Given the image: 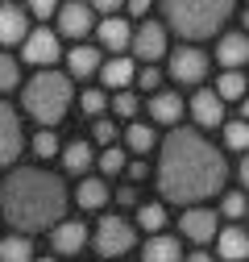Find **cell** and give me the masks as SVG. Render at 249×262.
I'll list each match as a JSON object with an SVG mask.
<instances>
[{
    "mask_svg": "<svg viewBox=\"0 0 249 262\" xmlns=\"http://www.w3.org/2000/svg\"><path fill=\"white\" fill-rule=\"evenodd\" d=\"M29 13L21 5H0V46H21L29 34Z\"/></svg>",
    "mask_w": 249,
    "mask_h": 262,
    "instance_id": "cell-15",
    "label": "cell"
},
{
    "mask_svg": "<svg viewBox=\"0 0 249 262\" xmlns=\"http://www.w3.org/2000/svg\"><path fill=\"white\" fill-rule=\"evenodd\" d=\"M58 54H62V42H58V34H54L50 25H34L25 34V42H21V58L29 62V67L50 71L54 62H58Z\"/></svg>",
    "mask_w": 249,
    "mask_h": 262,
    "instance_id": "cell-7",
    "label": "cell"
},
{
    "mask_svg": "<svg viewBox=\"0 0 249 262\" xmlns=\"http://www.w3.org/2000/svg\"><path fill=\"white\" fill-rule=\"evenodd\" d=\"M91 246H96L100 258L120 262V254H129L137 246V229H133V221H124L120 212H108V216H100L96 233H91Z\"/></svg>",
    "mask_w": 249,
    "mask_h": 262,
    "instance_id": "cell-5",
    "label": "cell"
},
{
    "mask_svg": "<svg viewBox=\"0 0 249 262\" xmlns=\"http://www.w3.org/2000/svg\"><path fill=\"white\" fill-rule=\"evenodd\" d=\"M71 100H75V88L62 71H38L21 88V108L34 117L42 129H54L62 117L71 113Z\"/></svg>",
    "mask_w": 249,
    "mask_h": 262,
    "instance_id": "cell-4",
    "label": "cell"
},
{
    "mask_svg": "<svg viewBox=\"0 0 249 262\" xmlns=\"http://www.w3.org/2000/svg\"><path fill=\"white\" fill-rule=\"evenodd\" d=\"M96 162H100V171H104V175H120V171H124V162H129V154H124L120 146H108Z\"/></svg>",
    "mask_w": 249,
    "mask_h": 262,
    "instance_id": "cell-35",
    "label": "cell"
},
{
    "mask_svg": "<svg viewBox=\"0 0 249 262\" xmlns=\"http://www.w3.org/2000/svg\"><path fill=\"white\" fill-rule=\"evenodd\" d=\"M71 200H75L83 212H100V208L112 200V191H108V183H104V179H96V175H83Z\"/></svg>",
    "mask_w": 249,
    "mask_h": 262,
    "instance_id": "cell-20",
    "label": "cell"
},
{
    "mask_svg": "<svg viewBox=\"0 0 249 262\" xmlns=\"http://www.w3.org/2000/svg\"><path fill=\"white\" fill-rule=\"evenodd\" d=\"M129 50H133V62H145V67H158V58L170 54V34L158 17H145L133 25V38H129Z\"/></svg>",
    "mask_w": 249,
    "mask_h": 262,
    "instance_id": "cell-6",
    "label": "cell"
},
{
    "mask_svg": "<svg viewBox=\"0 0 249 262\" xmlns=\"http://www.w3.org/2000/svg\"><path fill=\"white\" fill-rule=\"evenodd\" d=\"M170 58V79L175 83H187V88H200L208 79V54L200 46H179L166 54Z\"/></svg>",
    "mask_w": 249,
    "mask_h": 262,
    "instance_id": "cell-8",
    "label": "cell"
},
{
    "mask_svg": "<svg viewBox=\"0 0 249 262\" xmlns=\"http://www.w3.org/2000/svg\"><path fill=\"white\" fill-rule=\"evenodd\" d=\"M116 134H120V129H116V121H104V117H96V121H91V142H96V146H116Z\"/></svg>",
    "mask_w": 249,
    "mask_h": 262,
    "instance_id": "cell-34",
    "label": "cell"
},
{
    "mask_svg": "<svg viewBox=\"0 0 249 262\" xmlns=\"http://www.w3.org/2000/svg\"><path fill=\"white\" fill-rule=\"evenodd\" d=\"M249 58V42L241 29H229V34H220V42H216V62H220L225 71H241Z\"/></svg>",
    "mask_w": 249,
    "mask_h": 262,
    "instance_id": "cell-17",
    "label": "cell"
},
{
    "mask_svg": "<svg viewBox=\"0 0 249 262\" xmlns=\"http://www.w3.org/2000/svg\"><path fill=\"white\" fill-rule=\"evenodd\" d=\"M212 242H216V254H220V262H245L249 242H245V229H241V225L220 229V233H216Z\"/></svg>",
    "mask_w": 249,
    "mask_h": 262,
    "instance_id": "cell-22",
    "label": "cell"
},
{
    "mask_svg": "<svg viewBox=\"0 0 249 262\" xmlns=\"http://www.w3.org/2000/svg\"><path fill=\"white\" fill-rule=\"evenodd\" d=\"M116 204H120V208H137V204H141V195H137V187H129V183H124V187L116 191Z\"/></svg>",
    "mask_w": 249,
    "mask_h": 262,
    "instance_id": "cell-38",
    "label": "cell"
},
{
    "mask_svg": "<svg viewBox=\"0 0 249 262\" xmlns=\"http://www.w3.org/2000/svg\"><path fill=\"white\" fill-rule=\"evenodd\" d=\"M158 195L170 204L195 208L200 200H212V195L225 191L229 179V162L220 154V146L208 142L200 129H170L162 138L158 150Z\"/></svg>",
    "mask_w": 249,
    "mask_h": 262,
    "instance_id": "cell-1",
    "label": "cell"
},
{
    "mask_svg": "<svg viewBox=\"0 0 249 262\" xmlns=\"http://www.w3.org/2000/svg\"><path fill=\"white\" fill-rule=\"evenodd\" d=\"M179 233L191 242V246H208L216 233H220V216H216L212 208H204V204L183 208V216H179Z\"/></svg>",
    "mask_w": 249,
    "mask_h": 262,
    "instance_id": "cell-10",
    "label": "cell"
},
{
    "mask_svg": "<svg viewBox=\"0 0 249 262\" xmlns=\"http://www.w3.org/2000/svg\"><path fill=\"white\" fill-rule=\"evenodd\" d=\"M71 191L46 167H13L0 183V216L13 233H50L58 221H67Z\"/></svg>",
    "mask_w": 249,
    "mask_h": 262,
    "instance_id": "cell-2",
    "label": "cell"
},
{
    "mask_svg": "<svg viewBox=\"0 0 249 262\" xmlns=\"http://www.w3.org/2000/svg\"><path fill=\"white\" fill-rule=\"evenodd\" d=\"M220 134H225V146H229L233 154H241V150H245V142H249V134H245V117L225 121V125H220Z\"/></svg>",
    "mask_w": 249,
    "mask_h": 262,
    "instance_id": "cell-29",
    "label": "cell"
},
{
    "mask_svg": "<svg viewBox=\"0 0 249 262\" xmlns=\"http://www.w3.org/2000/svg\"><path fill=\"white\" fill-rule=\"evenodd\" d=\"M58 158H62V167H67L71 175H87L91 167H96V146H91L87 138H75V142H67L58 150Z\"/></svg>",
    "mask_w": 249,
    "mask_h": 262,
    "instance_id": "cell-21",
    "label": "cell"
},
{
    "mask_svg": "<svg viewBox=\"0 0 249 262\" xmlns=\"http://www.w3.org/2000/svg\"><path fill=\"white\" fill-rule=\"evenodd\" d=\"M183 262H216V258H212V254H208V250H191V254H187V258H183Z\"/></svg>",
    "mask_w": 249,
    "mask_h": 262,
    "instance_id": "cell-40",
    "label": "cell"
},
{
    "mask_svg": "<svg viewBox=\"0 0 249 262\" xmlns=\"http://www.w3.org/2000/svg\"><path fill=\"white\" fill-rule=\"evenodd\" d=\"M145 113H150V121L154 125H179V117H183V96L179 92H166V88H158V92H154L150 96V100H145Z\"/></svg>",
    "mask_w": 249,
    "mask_h": 262,
    "instance_id": "cell-13",
    "label": "cell"
},
{
    "mask_svg": "<svg viewBox=\"0 0 249 262\" xmlns=\"http://www.w3.org/2000/svg\"><path fill=\"white\" fill-rule=\"evenodd\" d=\"M91 34L100 38L104 50L124 54V50H129V38H133V25L124 21V17H104V21H96V29H91Z\"/></svg>",
    "mask_w": 249,
    "mask_h": 262,
    "instance_id": "cell-14",
    "label": "cell"
},
{
    "mask_svg": "<svg viewBox=\"0 0 249 262\" xmlns=\"http://www.w3.org/2000/svg\"><path fill=\"white\" fill-rule=\"evenodd\" d=\"M25 13H29V17H38V21H50V17H54V5H50V0H38V5H34V9H25Z\"/></svg>",
    "mask_w": 249,
    "mask_h": 262,
    "instance_id": "cell-39",
    "label": "cell"
},
{
    "mask_svg": "<svg viewBox=\"0 0 249 262\" xmlns=\"http://www.w3.org/2000/svg\"><path fill=\"white\" fill-rule=\"evenodd\" d=\"M100 62H104L100 58V46H83V42L71 46L67 50V71H71L67 79H91V75H100Z\"/></svg>",
    "mask_w": 249,
    "mask_h": 262,
    "instance_id": "cell-19",
    "label": "cell"
},
{
    "mask_svg": "<svg viewBox=\"0 0 249 262\" xmlns=\"http://www.w3.org/2000/svg\"><path fill=\"white\" fill-rule=\"evenodd\" d=\"M216 100L220 104H229V100H237L241 104V96H245V75L241 71H220V79H216Z\"/></svg>",
    "mask_w": 249,
    "mask_h": 262,
    "instance_id": "cell-26",
    "label": "cell"
},
{
    "mask_svg": "<svg viewBox=\"0 0 249 262\" xmlns=\"http://www.w3.org/2000/svg\"><path fill=\"white\" fill-rule=\"evenodd\" d=\"M21 83V62L13 54H0V92H13Z\"/></svg>",
    "mask_w": 249,
    "mask_h": 262,
    "instance_id": "cell-33",
    "label": "cell"
},
{
    "mask_svg": "<svg viewBox=\"0 0 249 262\" xmlns=\"http://www.w3.org/2000/svg\"><path fill=\"white\" fill-rule=\"evenodd\" d=\"M87 246V225L83 221H58L50 229V250L54 254H79Z\"/></svg>",
    "mask_w": 249,
    "mask_h": 262,
    "instance_id": "cell-16",
    "label": "cell"
},
{
    "mask_svg": "<svg viewBox=\"0 0 249 262\" xmlns=\"http://www.w3.org/2000/svg\"><path fill=\"white\" fill-rule=\"evenodd\" d=\"M34 262H54V254H46V258H34Z\"/></svg>",
    "mask_w": 249,
    "mask_h": 262,
    "instance_id": "cell-41",
    "label": "cell"
},
{
    "mask_svg": "<svg viewBox=\"0 0 249 262\" xmlns=\"http://www.w3.org/2000/svg\"><path fill=\"white\" fill-rule=\"evenodd\" d=\"M54 21H58L54 34L58 38H71V42H83L91 29H96V13H91V5H83V0H71V5L54 9Z\"/></svg>",
    "mask_w": 249,
    "mask_h": 262,
    "instance_id": "cell-9",
    "label": "cell"
},
{
    "mask_svg": "<svg viewBox=\"0 0 249 262\" xmlns=\"http://www.w3.org/2000/svg\"><path fill=\"white\" fill-rule=\"evenodd\" d=\"M133 229H141V233H162L166 229V204H137V221Z\"/></svg>",
    "mask_w": 249,
    "mask_h": 262,
    "instance_id": "cell-24",
    "label": "cell"
},
{
    "mask_svg": "<svg viewBox=\"0 0 249 262\" xmlns=\"http://www.w3.org/2000/svg\"><path fill=\"white\" fill-rule=\"evenodd\" d=\"M233 13L237 9L229 0H170V5H162V25H166V34L183 38V46H195L204 38L220 34Z\"/></svg>",
    "mask_w": 249,
    "mask_h": 262,
    "instance_id": "cell-3",
    "label": "cell"
},
{
    "mask_svg": "<svg viewBox=\"0 0 249 262\" xmlns=\"http://www.w3.org/2000/svg\"><path fill=\"white\" fill-rule=\"evenodd\" d=\"M183 108H191V117H195L200 129H220V125H225V104L216 100V92H212V88H200Z\"/></svg>",
    "mask_w": 249,
    "mask_h": 262,
    "instance_id": "cell-12",
    "label": "cell"
},
{
    "mask_svg": "<svg viewBox=\"0 0 249 262\" xmlns=\"http://www.w3.org/2000/svg\"><path fill=\"white\" fill-rule=\"evenodd\" d=\"M108 108H112L116 117H124V121H133V117L141 113V100H137V92H116L112 100H108Z\"/></svg>",
    "mask_w": 249,
    "mask_h": 262,
    "instance_id": "cell-30",
    "label": "cell"
},
{
    "mask_svg": "<svg viewBox=\"0 0 249 262\" xmlns=\"http://www.w3.org/2000/svg\"><path fill=\"white\" fill-rule=\"evenodd\" d=\"M34 242L21 237V233H9L5 242H0V262H34Z\"/></svg>",
    "mask_w": 249,
    "mask_h": 262,
    "instance_id": "cell-25",
    "label": "cell"
},
{
    "mask_svg": "<svg viewBox=\"0 0 249 262\" xmlns=\"http://www.w3.org/2000/svg\"><path fill=\"white\" fill-rule=\"evenodd\" d=\"M79 108H83V117L96 121V117H104V108H108V96H104L100 88H87V92L79 96Z\"/></svg>",
    "mask_w": 249,
    "mask_h": 262,
    "instance_id": "cell-31",
    "label": "cell"
},
{
    "mask_svg": "<svg viewBox=\"0 0 249 262\" xmlns=\"http://www.w3.org/2000/svg\"><path fill=\"white\" fill-rule=\"evenodd\" d=\"M133 75H137V62L129 54H112L108 62H100V83L112 88V92H129Z\"/></svg>",
    "mask_w": 249,
    "mask_h": 262,
    "instance_id": "cell-18",
    "label": "cell"
},
{
    "mask_svg": "<svg viewBox=\"0 0 249 262\" xmlns=\"http://www.w3.org/2000/svg\"><path fill=\"white\" fill-rule=\"evenodd\" d=\"M216 216H229L233 225H241V216H245V191L237 187V191H225L220 195V212Z\"/></svg>",
    "mask_w": 249,
    "mask_h": 262,
    "instance_id": "cell-28",
    "label": "cell"
},
{
    "mask_svg": "<svg viewBox=\"0 0 249 262\" xmlns=\"http://www.w3.org/2000/svg\"><path fill=\"white\" fill-rule=\"evenodd\" d=\"M141 262H183V242L166 237V233H154L141 246Z\"/></svg>",
    "mask_w": 249,
    "mask_h": 262,
    "instance_id": "cell-23",
    "label": "cell"
},
{
    "mask_svg": "<svg viewBox=\"0 0 249 262\" xmlns=\"http://www.w3.org/2000/svg\"><path fill=\"white\" fill-rule=\"evenodd\" d=\"M133 83H137V88H145V92L154 96V92H158V83H162V71H158V67H141V71L133 75Z\"/></svg>",
    "mask_w": 249,
    "mask_h": 262,
    "instance_id": "cell-36",
    "label": "cell"
},
{
    "mask_svg": "<svg viewBox=\"0 0 249 262\" xmlns=\"http://www.w3.org/2000/svg\"><path fill=\"white\" fill-rule=\"evenodd\" d=\"M21 146H25V138H21V117H17V108H13L9 100H0V171L13 167V162L21 158Z\"/></svg>",
    "mask_w": 249,
    "mask_h": 262,
    "instance_id": "cell-11",
    "label": "cell"
},
{
    "mask_svg": "<svg viewBox=\"0 0 249 262\" xmlns=\"http://www.w3.org/2000/svg\"><path fill=\"white\" fill-rule=\"evenodd\" d=\"M124 175H129V187H133V183H141L150 175V167H145L141 158H133V162H124Z\"/></svg>",
    "mask_w": 249,
    "mask_h": 262,
    "instance_id": "cell-37",
    "label": "cell"
},
{
    "mask_svg": "<svg viewBox=\"0 0 249 262\" xmlns=\"http://www.w3.org/2000/svg\"><path fill=\"white\" fill-rule=\"evenodd\" d=\"M124 146H129L133 154H150V150H154V125L129 121V129H124Z\"/></svg>",
    "mask_w": 249,
    "mask_h": 262,
    "instance_id": "cell-27",
    "label": "cell"
},
{
    "mask_svg": "<svg viewBox=\"0 0 249 262\" xmlns=\"http://www.w3.org/2000/svg\"><path fill=\"white\" fill-rule=\"evenodd\" d=\"M62 150V142H58V134H54V129H38V134H34V154L46 162V158H54Z\"/></svg>",
    "mask_w": 249,
    "mask_h": 262,
    "instance_id": "cell-32",
    "label": "cell"
}]
</instances>
